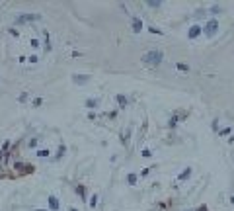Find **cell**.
I'll list each match as a JSON object with an SVG mask.
<instances>
[{
  "mask_svg": "<svg viewBox=\"0 0 234 211\" xmlns=\"http://www.w3.org/2000/svg\"><path fill=\"white\" fill-rule=\"evenodd\" d=\"M115 102H117V106H119V110H125L129 106V98L125 94H115Z\"/></svg>",
  "mask_w": 234,
  "mask_h": 211,
  "instance_id": "obj_11",
  "label": "cell"
},
{
  "mask_svg": "<svg viewBox=\"0 0 234 211\" xmlns=\"http://www.w3.org/2000/svg\"><path fill=\"white\" fill-rule=\"evenodd\" d=\"M98 201H100V195L98 194H94L90 199H88V205H90V209H96L98 207Z\"/></svg>",
  "mask_w": 234,
  "mask_h": 211,
  "instance_id": "obj_16",
  "label": "cell"
},
{
  "mask_svg": "<svg viewBox=\"0 0 234 211\" xmlns=\"http://www.w3.org/2000/svg\"><path fill=\"white\" fill-rule=\"evenodd\" d=\"M8 33L12 35V37H16V39L20 37V31H18V30H14V27H8Z\"/></svg>",
  "mask_w": 234,
  "mask_h": 211,
  "instance_id": "obj_23",
  "label": "cell"
},
{
  "mask_svg": "<svg viewBox=\"0 0 234 211\" xmlns=\"http://www.w3.org/2000/svg\"><path fill=\"white\" fill-rule=\"evenodd\" d=\"M33 211H49V209H47V207H35Z\"/></svg>",
  "mask_w": 234,
  "mask_h": 211,
  "instance_id": "obj_31",
  "label": "cell"
},
{
  "mask_svg": "<svg viewBox=\"0 0 234 211\" xmlns=\"http://www.w3.org/2000/svg\"><path fill=\"white\" fill-rule=\"evenodd\" d=\"M141 155H143L144 158H150V156H152V151H150V149H143V152H141Z\"/></svg>",
  "mask_w": 234,
  "mask_h": 211,
  "instance_id": "obj_26",
  "label": "cell"
},
{
  "mask_svg": "<svg viewBox=\"0 0 234 211\" xmlns=\"http://www.w3.org/2000/svg\"><path fill=\"white\" fill-rule=\"evenodd\" d=\"M152 168H154V166H148V168H144V170L141 172V178H146V176L150 174V170H152Z\"/></svg>",
  "mask_w": 234,
  "mask_h": 211,
  "instance_id": "obj_25",
  "label": "cell"
},
{
  "mask_svg": "<svg viewBox=\"0 0 234 211\" xmlns=\"http://www.w3.org/2000/svg\"><path fill=\"white\" fill-rule=\"evenodd\" d=\"M43 51H45V53H51V51H53V43H51L49 30H43Z\"/></svg>",
  "mask_w": 234,
  "mask_h": 211,
  "instance_id": "obj_6",
  "label": "cell"
},
{
  "mask_svg": "<svg viewBox=\"0 0 234 211\" xmlns=\"http://www.w3.org/2000/svg\"><path fill=\"white\" fill-rule=\"evenodd\" d=\"M86 117H88V121H96V117H98V115H96V112H88V115H86Z\"/></svg>",
  "mask_w": 234,
  "mask_h": 211,
  "instance_id": "obj_27",
  "label": "cell"
},
{
  "mask_svg": "<svg viewBox=\"0 0 234 211\" xmlns=\"http://www.w3.org/2000/svg\"><path fill=\"white\" fill-rule=\"evenodd\" d=\"M39 20H41V14H37V12H21L14 18V26L21 27L26 24H33V22H39Z\"/></svg>",
  "mask_w": 234,
  "mask_h": 211,
  "instance_id": "obj_1",
  "label": "cell"
},
{
  "mask_svg": "<svg viewBox=\"0 0 234 211\" xmlns=\"http://www.w3.org/2000/svg\"><path fill=\"white\" fill-rule=\"evenodd\" d=\"M27 98H29V92H21L20 96H18V102H20V104H26Z\"/></svg>",
  "mask_w": 234,
  "mask_h": 211,
  "instance_id": "obj_22",
  "label": "cell"
},
{
  "mask_svg": "<svg viewBox=\"0 0 234 211\" xmlns=\"http://www.w3.org/2000/svg\"><path fill=\"white\" fill-rule=\"evenodd\" d=\"M74 192L80 195V199H82V201H88V195H86V186H84V184L74 186Z\"/></svg>",
  "mask_w": 234,
  "mask_h": 211,
  "instance_id": "obj_13",
  "label": "cell"
},
{
  "mask_svg": "<svg viewBox=\"0 0 234 211\" xmlns=\"http://www.w3.org/2000/svg\"><path fill=\"white\" fill-rule=\"evenodd\" d=\"M221 12V8H218V6H213V8H211V14H218Z\"/></svg>",
  "mask_w": 234,
  "mask_h": 211,
  "instance_id": "obj_29",
  "label": "cell"
},
{
  "mask_svg": "<svg viewBox=\"0 0 234 211\" xmlns=\"http://www.w3.org/2000/svg\"><path fill=\"white\" fill-rule=\"evenodd\" d=\"M203 33V26H199V24H195V26H191V27H189V30H187V39H197V37H199V35Z\"/></svg>",
  "mask_w": 234,
  "mask_h": 211,
  "instance_id": "obj_5",
  "label": "cell"
},
{
  "mask_svg": "<svg viewBox=\"0 0 234 211\" xmlns=\"http://www.w3.org/2000/svg\"><path fill=\"white\" fill-rule=\"evenodd\" d=\"M47 209L49 211H61V199H58L55 194L47 195Z\"/></svg>",
  "mask_w": 234,
  "mask_h": 211,
  "instance_id": "obj_4",
  "label": "cell"
},
{
  "mask_svg": "<svg viewBox=\"0 0 234 211\" xmlns=\"http://www.w3.org/2000/svg\"><path fill=\"white\" fill-rule=\"evenodd\" d=\"M191 172H193V170L187 166V168H185V170H184V172H181L180 176H178V180H181V182H184V180H189V176H191Z\"/></svg>",
  "mask_w": 234,
  "mask_h": 211,
  "instance_id": "obj_17",
  "label": "cell"
},
{
  "mask_svg": "<svg viewBox=\"0 0 234 211\" xmlns=\"http://www.w3.org/2000/svg\"><path fill=\"white\" fill-rule=\"evenodd\" d=\"M146 6H150V8H160L162 2H160V0H156V2H146Z\"/></svg>",
  "mask_w": 234,
  "mask_h": 211,
  "instance_id": "obj_24",
  "label": "cell"
},
{
  "mask_svg": "<svg viewBox=\"0 0 234 211\" xmlns=\"http://www.w3.org/2000/svg\"><path fill=\"white\" fill-rule=\"evenodd\" d=\"M100 106V100L98 98H92V96H88L86 100H84V108H86V110H96V108Z\"/></svg>",
  "mask_w": 234,
  "mask_h": 211,
  "instance_id": "obj_9",
  "label": "cell"
},
{
  "mask_svg": "<svg viewBox=\"0 0 234 211\" xmlns=\"http://www.w3.org/2000/svg\"><path fill=\"white\" fill-rule=\"evenodd\" d=\"M43 104H45V98H41V96H37V98H31V100H29V106H31V108H41Z\"/></svg>",
  "mask_w": 234,
  "mask_h": 211,
  "instance_id": "obj_14",
  "label": "cell"
},
{
  "mask_svg": "<svg viewBox=\"0 0 234 211\" xmlns=\"http://www.w3.org/2000/svg\"><path fill=\"white\" fill-rule=\"evenodd\" d=\"M27 147H29V149H33V151H37V149H39V137H33V139H29Z\"/></svg>",
  "mask_w": 234,
  "mask_h": 211,
  "instance_id": "obj_18",
  "label": "cell"
},
{
  "mask_svg": "<svg viewBox=\"0 0 234 211\" xmlns=\"http://www.w3.org/2000/svg\"><path fill=\"white\" fill-rule=\"evenodd\" d=\"M35 156H37V158H41V161H43V158H51V149L47 147H39L37 151H35Z\"/></svg>",
  "mask_w": 234,
  "mask_h": 211,
  "instance_id": "obj_12",
  "label": "cell"
},
{
  "mask_svg": "<svg viewBox=\"0 0 234 211\" xmlns=\"http://www.w3.org/2000/svg\"><path fill=\"white\" fill-rule=\"evenodd\" d=\"M137 182H138V174L137 172H129L127 174V184L129 186H137Z\"/></svg>",
  "mask_w": 234,
  "mask_h": 211,
  "instance_id": "obj_15",
  "label": "cell"
},
{
  "mask_svg": "<svg viewBox=\"0 0 234 211\" xmlns=\"http://www.w3.org/2000/svg\"><path fill=\"white\" fill-rule=\"evenodd\" d=\"M162 59H164V53L162 51H156V49H152V51H148V53L143 55V63L152 65V67H158V65L162 63Z\"/></svg>",
  "mask_w": 234,
  "mask_h": 211,
  "instance_id": "obj_2",
  "label": "cell"
},
{
  "mask_svg": "<svg viewBox=\"0 0 234 211\" xmlns=\"http://www.w3.org/2000/svg\"><path fill=\"white\" fill-rule=\"evenodd\" d=\"M197 211H209V209H207V205H199V207H197Z\"/></svg>",
  "mask_w": 234,
  "mask_h": 211,
  "instance_id": "obj_30",
  "label": "cell"
},
{
  "mask_svg": "<svg viewBox=\"0 0 234 211\" xmlns=\"http://www.w3.org/2000/svg\"><path fill=\"white\" fill-rule=\"evenodd\" d=\"M68 211H78V207H74V205H68Z\"/></svg>",
  "mask_w": 234,
  "mask_h": 211,
  "instance_id": "obj_32",
  "label": "cell"
},
{
  "mask_svg": "<svg viewBox=\"0 0 234 211\" xmlns=\"http://www.w3.org/2000/svg\"><path fill=\"white\" fill-rule=\"evenodd\" d=\"M148 31H150V33H162V31H160V30H156V27H152V26L148 27Z\"/></svg>",
  "mask_w": 234,
  "mask_h": 211,
  "instance_id": "obj_28",
  "label": "cell"
},
{
  "mask_svg": "<svg viewBox=\"0 0 234 211\" xmlns=\"http://www.w3.org/2000/svg\"><path fill=\"white\" fill-rule=\"evenodd\" d=\"M29 45H31V49H39L41 47V41L37 37H31V39H29Z\"/></svg>",
  "mask_w": 234,
  "mask_h": 211,
  "instance_id": "obj_20",
  "label": "cell"
},
{
  "mask_svg": "<svg viewBox=\"0 0 234 211\" xmlns=\"http://www.w3.org/2000/svg\"><path fill=\"white\" fill-rule=\"evenodd\" d=\"M67 151H68V147H67L64 143H61V145H58V149H57V155H55V156H51V161H53V162H58L64 155H67Z\"/></svg>",
  "mask_w": 234,
  "mask_h": 211,
  "instance_id": "obj_7",
  "label": "cell"
},
{
  "mask_svg": "<svg viewBox=\"0 0 234 211\" xmlns=\"http://www.w3.org/2000/svg\"><path fill=\"white\" fill-rule=\"evenodd\" d=\"M232 203H234V195H232Z\"/></svg>",
  "mask_w": 234,
  "mask_h": 211,
  "instance_id": "obj_33",
  "label": "cell"
},
{
  "mask_svg": "<svg viewBox=\"0 0 234 211\" xmlns=\"http://www.w3.org/2000/svg\"><path fill=\"white\" fill-rule=\"evenodd\" d=\"M27 63H29V65H37V63H39V55H35V53L29 55V57H27Z\"/></svg>",
  "mask_w": 234,
  "mask_h": 211,
  "instance_id": "obj_21",
  "label": "cell"
},
{
  "mask_svg": "<svg viewBox=\"0 0 234 211\" xmlns=\"http://www.w3.org/2000/svg\"><path fill=\"white\" fill-rule=\"evenodd\" d=\"M217 31H218V22H217L215 18H211V20L207 22V24L203 26V33L207 35V37H215Z\"/></svg>",
  "mask_w": 234,
  "mask_h": 211,
  "instance_id": "obj_3",
  "label": "cell"
},
{
  "mask_svg": "<svg viewBox=\"0 0 234 211\" xmlns=\"http://www.w3.org/2000/svg\"><path fill=\"white\" fill-rule=\"evenodd\" d=\"M176 69H178L180 72H189V65H185V63H176Z\"/></svg>",
  "mask_w": 234,
  "mask_h": 211,
  "instance_id": "obj_19",
  "label": "cell"
},
{
  "mask_svg": "<svg viewBox=\"0 0 234 211\" xmlns=\"http://www.w3.org/2000/svg\"><path fill=\"white\" fill-rule=\"evenodd\" d=\"M131 27H133V33H141L144 24H143V20L138 16H133V20H131Z\"/></svg>",
  "mask_w": 234,
  "mask_h": 211,
  "instance_id": "obj_8",
  "label": "cell"
},
{
  "mask_svg": "<svg viewBox=\"0 0 234 211\" xmlns=\"http://www.w3.org/2000/svg\"><path fill=\"white\" fill-rule=\"evenodd\" d=\"M72 82L74 84H78V86H82V84H86V82H90V74H72Z\"/></svg>",
  "mask_w": 234,
  "mask_h": 211,
  "instance_id": "obj_10",
  "label": "cell"
}]
</instances>
